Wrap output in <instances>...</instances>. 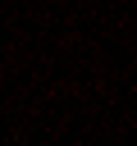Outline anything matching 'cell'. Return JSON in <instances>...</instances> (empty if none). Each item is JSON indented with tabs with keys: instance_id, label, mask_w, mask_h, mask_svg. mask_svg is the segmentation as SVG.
Wrapping results in <instances>:
<instances>
[]
</instances>
